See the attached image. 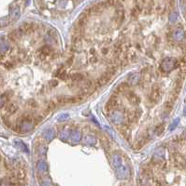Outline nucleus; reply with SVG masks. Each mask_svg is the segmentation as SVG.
<instances>
[{"label":"nucleus","mask_w":186,"mask_h":186,"mask_svg":"<svg viewBox=\"0 0 186 186\" xmlns=\"http://www.w3.org/2000/svg\"><path fill=\"white\" fill-rule=\"evenodd\" d=\"M35 122H34V118H32L30 115L25 116L22 119V121L19 124V132L21 133H26L30 131L31 129L34 128Z\"/></svg>","instance_id":"obj_1"},{"label":"nucleus","mask_w":186,"mask_h":186,"mask_svg":"<svg viewBox=\"0 0 186 186\" xmlns=\"http://www.w3.org/2000/svg\"><path fill=\"white\" fill-rule=\"evenodd\" d=\"M176 63L177 61L174 58H169V57L165 58L161 63V69L164 72H169L175 67Z\"/></svg>","instance_id":"obj_2"},{"label":"nucleus","mask_w":186,"mask_h":186,"mask_svg":"<svg viewBox=\"0 0 186 186\" xmlns=\"http://www.w3.org/2000/svg\"><path fill=\"white\" fill-rule=\"evenodd\" d=\"M123 115L121 114L120 112H117V111H114V112H112L111 114H110V119L111 121L115 123V124H121L123 123Z\"/></svg>","instance_id":"obj_3"},{"label":"nucleus","mask_w":186,"mask_h":186,"mask_svg":"<svg viewBox=\"0 0 186 186\" xmlns=\"http://www.w3.org/2000/svg\"><path fill=\"white\" fill-rule=\"evenodd\" d=\"M161 97V88L158 86H154L153 88V91L151 93V101H156L158 100Z\"/></svg>","instance_id":"obj_4"},{"label":"nucleus","mask_w":186,"mask_h":186,"mask_svg":"<svg viewBox=\"0 0 186 186\" xmlns=\"http://www.w3.org/2000/svg\"><path fill=\"white\" fill-rule=\"evenodd\" d=\"M184 36H185L184 31L182 29V28H178V29L174 30V32H173V33H172L173 38L175 39V40H177V41H181V40H182V39L184 38Z\"/></svg>","instance_id":"obj_5"},{"label":"nucleus","mask_w":186,"mask_h":186,"mask_svg":"<svg viewBox=\"0 0 186 186\" xmlns=\"http://www.w3.org/2000/svg\"><path fill=\"white\" fill-rule=\"evenodd\" d=\"M128 173H129V171H128V168L126 166L122 165L119 168H117V174L120 178H125L128 175Z\"/></svg>","instance_id":"obj_6"},{"label":"nucleus","mask_w":186,"mask_h":186,"mask_svg":"<svg viewBox=\"0 0 186 186\" xmlns=\"http://www.w3.org/2000/svg\"><path fill=\"white\" fill-rule=\"evenodd\" d=\"M70 140L73 143H78V142H80L81 139V134L80 131H78V130H74V131H72L70 132Z\"/></svg>","instance_id":"obj_7"},{"label":"nucleus","mask_w":186,"mask_h":186,"mask_svg":"<svg viewBox=\"0 0 186 186\" xmlns=\"http://www.w3.org/2000/svg\"><path fill=\"white\" fill-rule=\"evenodd\" d=\"M116 105H117V98L115 97V96H112V97L109 100L108 103L106 104V110L110 111Z\"/></svg>","instance_id":"obj_8"},{"label":"nucleus","mask_w":186,"mask_h":186,"mask_svg":"<svg viewBox=\"0 0 186 186\" xmlns=\"http://www.w3.org/2000/svg\"><path fill=\"white\" fill-rule=\"evenodd\" d=\"M5 111L8 113V114H15V113L17 112V110H18V107H17L15 104H6L5 107H4Z\"/></svg>","instance_id":"obj_9"},{"label":"nucleus","mask_w":186,"mask_h":186,"mask_svg":"<svg viewBox=\"0 0 186 186\" xmlns=\"http://www.w3.org/2000/svg\"><path fill=\"white\" fill-rule=\"evenodd\" d=\"M68 79L73 82H80L84 80V76L81 74H73L71 76H68Z\"/></svg>","instance_id":"obj_10"},{"label":"nucleus","mask_w":186,"mask_h":186,"mask_svg":"<svg viewBox=\"0 0 186 186\" xmlns=\"http://www.w3.org/2000/svg\"><path fill=\"white\" fill-rule=\"evenodd\" d=\"M126 97H127V99L131 101L132 103H138V101H139V99L137 97L136 95H135L133 92H131V91H128V92H126Z\"/></svg>","instance_id":"obj_11"},{"label":"nucleus","mask_w":186,"mask_h":186,"mask_svg":"<svg viewBox=\"0 0 186 186\" xmlns=\"http://www.w3.org/2000/svg\"><path fill=\"white\" fill-rule=\"evenodd\" d=\"M112 164H113V167L116 168H119L121 166H122V159H121V157L120 155H115L113 156V160H112Z\"/></svg>","instance_id":"obj_12"},{"label":"nucleus","mask_w":186,"mask_h":186,"mask_svg":"<svg viewBox=\"0 0 186 186\" xmlns=\"http://www.w3.org/2000/svg\"><path fill=\"white\" fill-rule=\"evenodd\" d=\"M19 15H20V9H19V7L11 8V9H10V17H11V18L16 20V19H18Z\"/></svg>","instance_id":"obj_13"},{"label":"nucleus","mask_w":186,"mask_h":186,"mask_svg":"<svg viewBox=\"0 0 186 186\" xmlns=\"http://www.w3.org/2000/svg\"><path fill=\"white\" fill-rule=\"evenodd\" d=\"M9 49V45L6 41L0 42V55H4Z\"/></svg>","instance_id":"obj_14"},{"label":"nucleus","mask_w":186,"mask_h":186,"mask_svg":"<svg viewBox=\"0 0 186 186\" xmlns=\"http://www.w3.org/2000/svg\"><path fill=\"white\" fill-rule=\"evenodd\" d=\"M37 167L38 171H40V172H45V171H47V170H48V166H47V164H46L45 162H43V161H39V162L37 163Z\"/></svg>","instance_id":"obj_15"},{"label":"nucleus","mask_w":186,"mask_h":186,"mask_svg":"<svg viewBox=\"0 0 186 186\" xmlns=\"http://www.w3.org/2000/svg\"><path fill=\"white\" fill-rule=\"evenodd\" d=\"M54 137V131L53 129H47L46 131L44 132V138L47 140H50Z\"/></svg>","instance_id":"obj_16"},{"label":"nucleus","mask_w":186,"mask_h":186,"mask_svg":"<svg viewBox=\"0 0 186 186\" xmlns=\"http://www.w3.org/2000/svg\"><path fill=\"white\" fill-rule=\"evenodd\" d=\"M69 136H70V131L68 129H63V130L60 132V139L63 140H67L69 138Z\"/></svg>","instance_id":"obj_17"},{"label":"nucleus","mask_w":186,"mask_h":186,"mask_svg":"<svg viewBox=\"0 0 186 186\" xmlns=\"http://www.w3.org/2000/svg\"><path fill=\"white\" fill-rule=\"evenodd\" d=\"M139 79V75L137 74V73H134L130 76L128 77V81L130 82L131 84H136Z\"/></svg>","instance_id":"obj_18"},{"label":"nucleus","mask_w":186,"mask_h":186,"mask_svg":"<svg viewBox=\"0 0 186 186\" xmlns=\"http://www.w3.org/2000/svg\"><path fill=\"white\" fill-rule=\"evenodd\" d=\"M3 64H4V66H5L7 69H11V68H13V67L15 66V59L13 58V60L6 61Z\"/></svg>","instance_id":"obj_19"},{"label":"nucleus","mask_w":186,"mask_h":186,"mask_svg":"<svg viewBox=\"0 0 186 186\" xmlns=\"http://www.w3.org/2000/svg\"><path fill=\"white\" fill-rule=\"evenodd\" d=\"M163 155H164V151H163L162 149H159V150H157L154 155V160H157V161H159L162 159V157Z\"/></svg>","instance_id":"obj_20"},{"label":"nucleus","mask_w":186,"mask_h":186,"mask_svg":"<svg viewBox=\"0 0 186 186\" xmlns=\"http://www.w3.org/2000/svg\"><path fill=\"white\" fill-rule=\"evenodd\" d=\"M15 144H16V146L17 147H18L20 150H22V151H24V152H27L28 151V149H27V147H26V145L22 143V142H21V140H15Z\"/></svg>","instance_id":"obj_21"},{"label":"nucleus","mask_w":186,"mask_h":186,"mask_svg":"<svg viewBox=\"0 0 186 186\" xmlns=\"http://www.w3.org/2000/svg\"><path fill=\"white\" fill-rule=\"evenodd\" d=\"M84 142L88 144H94L95 143V139L92 136H85V138H84Z\"/></svg>","instance_id":"obj_22"},{"label":"nucleus","mask_w":186,"mask_h":186,"mask_svg":"<svg viewBox=\"0 0 186 186\" xmlns=\"http://www.w3.org/2000/svg\"><path fill=\"white\" fill-rule=\"evenodd\" d=\"M9 19L8 18H3V19H0V28H2V27H5V26H7L9 24Z\"/></svg>","instance_id":"obj_23"},{"label":"nucleus","mask_w":186,"mask_h":186,"mask_svg":"<svg viewBox=\"0 0 186 186\" xmlns=\"http://www.w3.org/2000/svg\"><path fill=\"white\" fill-rule=\"evenodd\" d=\"M178 19V14L176 12H172L170 15H169V21L172 22V24H174Z\"/></svg>","instance_id":"obj_24"},{"label":"nucleus","mask_w":186,"mask_h":186,"mask_svg":"<svg viewBox=\"0 0 186 186\" xmlns=\"http://www.w3.org/2000/svg\"><path fill=\"white\" fill-rule=\"evenodd\" d=\"M164 129H165V127L164 125H160L158 126L156 128H155V133L156 135H161L163 133V131H164Z\"/></svg>","instance_id":"obj_25"},{"label":"nucleus","mask_w":186,"mask_h":186,"mask_svg":"<svg viewBox=\"0 0 186 186\" xmlns=\"http://www.w3.org/2000/svg\"><path fill=\"white\" fill-rule=\"evenodd\" d=\"M179 121H180V119H179V118H177V119H175V120H174V121L172 122V124L169 126L170 130H173V129H175V128H177L178 124H179Z\"/></svg>","instance_id":"obj_26"},{"label":"nucleus","mask_w":186,"mask_h":186,"mask_svg":"<svg viewBox=\"0 0 186 186\" xmlns=\"http://www.w3.org/2000/svg\"><path fill=\"white\" fill-rule=\"evenodd\" d=\"M28 105L32 107V108H34V107L37 106V103L34 100H28Z\"/></svg>","instance_id":"obj_27"},{"label":"nucleus","mask_w":186,"mask_h":186,"mask_svg":"<svg viewBox=\"0 0 186 186\" xmlns=\"http://www.w3.org/2000/svg\"><path fill=\"white\" fill-rule=\"evenodd\" d=\"M67 117H68V115H62V116H60L59 117V120H62V119H66V118H67Z\"/></svg>","instance_id":"obj_28"},{"label":"nucleus","mask_w":186,"mask_h":186,"mask_svg":"<svg viewBox=\"0 0 186 186\" xmlns=\"http://www.w3.org/2000/svg\"><path fill=\"white\" fill-rule=\"evenodd\" d=\"M91 61H92V63H97V57H94V56H93L92 59H91Z\"/></svg>","instance_id":"obj_29"},{"label":"nucleus","mask_w":186,"mask_h":186,"mask_svg":"<svg viewBox=\"0 0 186 186\" xmlns=\"http://www.w3.org/2000/svg\"><path fill=\"white\" fill-rule=\"evenodd\" d=\"M102 53L103 54H107V53H108V48H103L102 49Z\"/></svg>","instance_id":"obj_30"},{"label":"nucleus","mask_w":186,"mask_h":186,"mask_svg":"<svg viewBox=\"0 0 186 186\" xmlns=\"http://www.w3.org/2000/svg\"><path fill=\"white\" fill-rule=\"evenodd\" d=\"M182 63H185V64H186V57H185V58H183V59H182Z\"/></svg>","instance_id":"obj_31"},{"label":"nucleus","mask_w":186,"mask_h":186,"mask_svg":"<svg viewBox=\"0 0 186 186\" xmlns=\"http://www.w3.org/2000/svg\"><path fill=\"white\" fill-rule=\"evenodd\" d=\"M41 186H50V185H49V184H47V183H43Z\"/></svg>","instance_id":"obj_32"}]
</instances>
